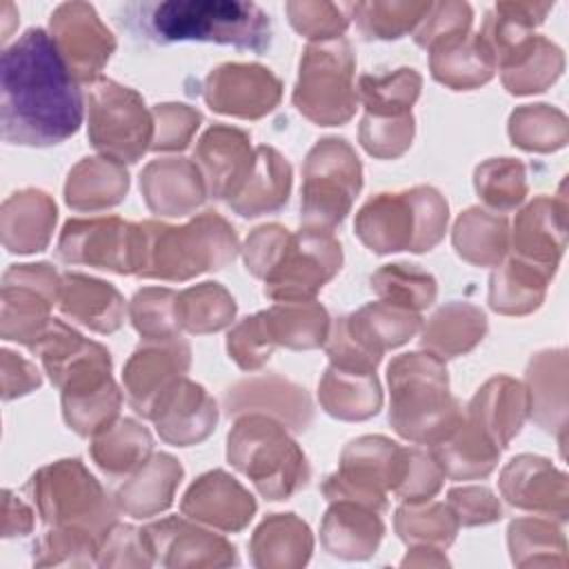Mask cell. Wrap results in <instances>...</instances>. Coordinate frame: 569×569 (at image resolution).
I'll return each mask as SVG.
<instances>
[{
  "label": "cell",
  "instance_id": "51",
  "mask_svg": "<svg viewBox=\"0 0 569 569\" xmlns=\"http://www.w3.org/2000/svg\"><path fill=\"white\" fill-rule=\"evenodd\" d=\"M442 478H445V471L431 451L407 449V460H405L402 478L396 487V493L413 502L427 500L440 489Z\"/></svg>",
  "mask_w": 569,
  "mask_h": 569
},
{
  "label": "cell",
  "instance_id": "33",
  "mask_svg": "<svg viewBox=\"0 0 569 569\" xmlns=\"http://www.w3.org/2000/svg\"><path fill=\"white\" fill-rule=\"evenodd\" d=\"M276 345L289 349H313L327 340L329 316L318 302H284L262 311Z\"/></svg>",
  "mask_w": 569,
  "mask_h": 569
},
{
  "label": "cell",
  "instance_id": "12",
  "mask_svg": "<svg viewBox=\"0 0 569 569\" xmlns=\"http://www.w3.org/2000/svg\"><path fill=\"white\" fill-rule=\"evenodd\" d=\"M142 224L120 218L69 220L58 240V258L116 273H138L142 264Z\"/></svg>",
  "mask_w": 569,
  "mask_h": 569
},
{
  "label": "cell",
  "instance_id": "27",
  "mask_svg": "<svg viewBox=\"0 0 569 569\" xmlns=\"http://www.w3.org/2000/svg\"><path fill=\"white\" fill-rule=\"evenodd\" d=\"M291 167L271 147L256 149L253 171L242 191L229 202L233 211L244 218H256L269 211H278L289 200Z\"/></svg>",
  "mask_w": 569,
  "mask_h": 569
},
{
  "label": "cell",
  "instance_id": "10",
  "mask_svg": "<svg viewBox=\"0 0 569 569\" xmlns=\"http://www.w3.org/2000/svg\"><path fill=\"white\" fill-rule=\"evenodd\" d=\"M27 491L49 525H82L96 531H109L113 525V507L80 460H60L40 469Z\"/></svg>",
  "mask_w": 569,
  "mask_h": 569
},
{
  "label": "cell",
  "instance_id": "16",
  "mask_svg": "<svg viewBox=\"0 0 569 569\" xmlns=\"http://www.w3.org/2000/svg\"><path fill=\"white\" fill-rule=\"evenodd\" d=\"M193 160L200 169L207 193L216 200L231 202L253 171L256 151L251 153L249 136L244 131L211 127L200 138Z\"/></svg>",
  "mask_w": 569,
  "mask_h": 569
},
{
  "label": "cell",
  "instance_id": "42",
  "mask_svg": "<svg viewBox=\"0 0 569 569\" xmlns=\"http://www.w3.org/2000/svg\"><path fill=\"white\" fill-rule=\"evenodd\" d=\"M420 84L416 69L402 67L387 76H362L358 80V98L371 116H405L416 102Z\"/></svg>",
  "mask_w": 569,
  "mask_h": 569
},
{
  "label": "cell",
  "instance_id": "2",
  "mask_svg": "<svg viewBox=\"0 0 569 569\" xmlns=\"http://www.w3.org/2000/svg\"><path fill=\"white\" fill-rule=\"evenodd\" d=\"M127 24L144 40L171 44L182 40L233 44L253 53L271 47V20L253 2L238 0H169L133 4ZM122 20V22H124Z\"/></svg>",
  "mask_w": 569,
  "mask_h": 569
},
{
  "label": "cell",
  "instance_id": "3",
  "mask_svg": "<svg viewBox=\"0 0 569 569\" xmlns=\"http://www.w3.org/2000/svg\"><path fill=\"white\" fill-rule=\"evenodd\" d=\"M391 389L389 422L418 445H438L460 422V405L449 396L442 358L433 353H402L387 369Z\"/></svg>",
  "mask_w": 569,
  "mask_h": 569
},
{
  "label": "cell",
  "instance_id": "29",
  "mask_svg": "<svg viewBox=\"0 0 569 569\" xmlns=\"http://www.w3.org/2000/svg\"><path fill=\"white\" fill-rule=\"evenodd\" d=\"M320 402L327 413L342 420H365L378 413L382 396L376 373L331 365L320 382Z\"/></svg>",
  "mask_w": 569,
  "mask_h": 569
},
{
  "label": "cell",
  "instance_id": "14",
  "mask_svg": "<svg viewBox=\"0 0 569 569\" xmlns=\"http://www.w3.org/2000/svg\"><path fill=\"white\" fill-rule=\"evenodd\" d=\"M49 29L71 76L80 82H96L116 49V38L96 9L87 2H64L51 13Z\"/></svg>",
  "mask_w": 569,
  "mask_h": 569
},
{
  "label": "cell",
  "instance_id": "47",
  "mask_svg": "<svg viewBox=\"0 0 569 569\" xmlns=\"http://www.w3.org/2000/svg\"><path fill=\"white\" fill-rule=\"evenodd\" d=\"M284 9L293 29L313 42L342 38L349 27L345 7L333 2H287Z\"/></svg>",
  "mask_w": 569,
  "mask_h": 569
},
{
  "label": "cell",
  "instance_id": "8",
  "mask_svg": "<svg viewBox=\"0 0 569 569\" xmlns=\"http://www.w3.org/2000/svg\"><path fill=\"white\" fill-rule=\"evenodd\" d=\"M362 187V169L342 138L320 140L305 160L300 220L305 229L331 231L349 213Z\"/></svg>",
  "mask_w": 569,
  "mask_h": 569
},
{
  "label": "cell",
  "instance_id": "25",
  "mask_svg": "<svg viewBox=\"0 0 569 569\" xmlns=\"http://www.w3.org/2000/svg\"><path fill=\"white\" fill-rule=\"evenodd\" d=\"M431 73L451 89H473L491 80L496 60L480 33L447 40L431 51Z\"/></svg>",
  "mask_w": 569,
  "mask_h": 569
},
{
  "label": "cell",
  "instance_id": "26",
  "mask_svg": "<svg viewBox=\"0 0 569 569\" xmlns=\"http://www.w3.org/2000/svg\"><path fill=\"white\" fill-rule=\"evenodd\" d=\"M56 222V204L42 191L13 193L2 207L4 247L18 253L42 251Z\"/></svg>",
  "mask_w": 569,
  "mask_h": 569
},
{
  "label": "cell",
  "instance_id": "41",
  "mask_svg": "<svg viewBox=\"0 0 569 569\" xmlns=\"http://www.w3.org/2000/svg\"><path fill=\"white\" fill-rule=\"evenodd\" d=\"M120 400V391L111 378L84 391H62L64 420L80 436H98L111 427Z\"/></svg>",
  "mask_w": 569,
  "mask_h": 569
},
{
  "label": "cell",
  "instance_id": "7",
  "mask_svg": "<svg viewBox=\"0 0 569 569\" xmlns=\"http://www.w3.org/2000/svg\"><path fill=\"white\" fill-rule=\"evenodd\" d=\"M353 51L345 38L311 42L300 58L293 104L316 124L347 122L358 102L353 89Z\"/></svg>",
  "mask_w": 569,
  "mask_h": 569
},
{
  "label": "cell",
  "instance_id": "24",
  "mask_svg": "<svg viewBox=\"0 0 569 569\" xmlns=\"http://www.w3.org/2000/svg\"><path fill=\"white\" fill-rule=\"evenodd\" d=\"M471 422L478 425L498 447L520 431L529 409L527 391L511 378H493L471 400Z\"/></svg>",
  "mask_w": 569,
  "mask_h": 569
},
{
  "label": "cell",
  "instance_id": "28",
  "mask_svg": "<svg viewBox=\"0 0 569 569\" xmlns=\"http://www.w3.org/2000/svg\"><path fill=\"white\" fill-rule=\"evenodd\" d=\"M431 453L436 456L445 476L465 480L487 476L496 467L500 449L478 425L471 420L465 425L462 420L445 440L431 447Z\"/></svg>",
  "mask_w": 569,
  "mask_h": 569
},
{
  "label": "cell",
  "instance_id": "19",
  "mask_svg": "<svg viewBox=\"0 0 569 569\" xmlns=\"http://www.w3.org/2000/svg\"><path fill=\"white\" fill-rule=\"evenodd\" d=\"M565 249V207L551 198H538L513 222V258L545 276H553Z\"/></svg>",
  "mask_w": 569,
  "mask_h": 569
},
{
  "label": "cell",
  "instance_id": "40",
  "mask_svg": "<svg viewBox=\"0 0 569 569\" xmlns=\"http://www.w3.org/2000/svg\"><path fill=\"white\" fill-rule=\"evenodd\" d=\"M502 71V84L511 93L545 91L562 71V51L547 38L536 36L531 44Z\"/></svg>",
  "mask_w": 569,
  "mask_h": 569
},
{
  "label": "cell",
  "instance_id": "6",
  "mask_svg": "<svg viewBox=\"0 0 569 569\" xmlns=\"http://www.w3.org/2000/svg\"><path fill=\"white\" fill-rule=\"evenodd\" d=\"M227 458L269 500L289 498L309 480V465L300 447L280 422L262 413L244 416L233 425Z\"/></svg>",
  "mask_w": 569,
  "mask_h": 569
},
{
  "label": "cell",
  "instance_id": "38",
  "mask_svg": "<svg viewBox=\"0 0 569 569\" xmlns=\"http://www.w3.org/2000/svg\"><path fill=\"white\" fill-rule=\"evenodd\" d=\"M502 493L518 507H551L545 498L553 489H565V476L558 473L547 460L533 456H520L509 462L502 473Z\"/></svg>",
  "mask_w": 569,
  "mask_h": 569
},
{
  "label": "cell",
  "instance_id": "20",
  "mask_svg": "<svg viewBox=\"0 0 569 569\" xmlns=\"http://www.w3.org/2000/svg\"><path fill=\"white\" fill-rule=\"evenodd\" d=\"M142 196L156 213L184 216L204 200V180L196 162L184 158L153 160L140 176Z\"/></svg>",
  "mask_w": 569,
  "mask_h": 569
},
{
  "label": "cell",
  "instance_id": "17",
  "mask_svg": "<svg viewBox=\"0 0 569 569\" xmlns=\"http://www.w3.org/2000/svg\"><path fill=\"white\" fill-rule=\"evenodd\" d=\"M189 369V347L180 338L147 340L124 367V387L131 407L149 418L153 402Z\"/></svg>",
  "mask_w": 569,
  "mask_h": 569
},
{
  "label": "cell",
  "instance_id": "18",
  "mask_svg": "<svg viewBox=\"0 0 569 569\" xmlns=\"http://www.w3.org/2000/svg\"><path fill=\"white\" fill-rule=\"evenodd\" d=\"M216 402L207 391L184 378L162 391L149 413L160 438L180 447L204 440L216 425Z\"/></svg>",
  "mask_w": 569,
  "mask_h": 569
},
{
  "label": "cell",
  "instance_id": "15",
  "mask_svg": "<svg viewBox=\"0 0 569 569\" xmlns=\"http://www.w3.org/2000/svg\"><path fill=\"white\" fill-rule=\"evenodd\" d=\"M204 100L218 113L262 118L276 109L280 100V82L260 64L229 62L207 76Z\"/></svg>",
  "mask_w": 569,
  "mask_h": 569
},
{
  "label": "cell",
  "instance_id": "45",
  "mask_svg": "<svg viewBox=\"0 0 569 569\" xmlns=\"http://www.w3.org/2000/svg\"><path fill=\"white\" fill-rule=\"evenodd\" d=\"M476 191L498 211L518 207L527 193L522 162L513 158H493L482 162L476 169Z\"/></svg>",
  "mask_w": 569,
  "mask_h": 569
},
{
  "label": "cell",
  "instance_id": "44",
  "mask_svg": "<svg viewBox=\"0 0 569 569\" xmlns=\"http://www.w3.org/2000/svg\"><path fill=\"white\" fill-rule=\"evenodd\" d=\"M509 133L513 144L529 151H549L565 144V116L547 104H527L511 113Z\"/></svg>",
  "mask_w": 569,
  "mask_h": 569
},
{
  "label": "cell",
  "instance_id": "23",
  "mask_svg": "<svg viewBox=\"0 0 569 569\" xmlns=\"http://www.w3.org/2000/svg\"><path fill=\"white\" fill-rule=\"evenodd\" d=\"M60 309L67 318L109 333L122 325L124 300L109 282L67 273L60 280Z\"/></svg>",
  "mask_w": 569,
  "mask_h": 569
},
{
  "label": "cell",
  "instance_id": "32",
  "mask_svg": "<svg viewBox=\"0 0 569 569\" xmlns=\"http://www.w3.org/2000/svg\"><path fill=\"white\" fill-rule=\"evenodd\" d=\"M180 478L182 467L171 456L158 453L142 465L138 476L122 485V489L118 491V500L122 509H127L136 518H142L147 513L169 507Z\"/></svg>",
  "mask_w": 569,
  "mask_h": 569
},
{
  "label": "cell",
  "instance_id": "39",
  "mask_svg": "<svg viewBox=\"0 0 569 569\" xmlns=\"http://www.w3.org/2000/svg\"><path fill=\"white\" fill-rule=\"evenodd\" d=\"M236 313L233 298L216 282H204L176 293V320L180 329L207 333L222 329Z\"/></svg>",
  "mask_w": 569,
  "mask_h": 569
},
{
  "label": "cell",
  "instance_id": "34",
  "mask_svg": "<svg viewBox=\"0 0 569 569\" xmlns=\"http://www.w3.org/2000/svg\"><path fill=\"white\" fill-rule=\"evenodd\" d=\"M547 282L549 276L511 258L491 276L489 305L500 313H529L542 302Z\"/></svg>",
  "mask_w": 569,
  "mask_h": 569
},
{
  "label": "cell",
  "instance_id": "13",
  "mask_svg": "<svg viewBox=\"0 0 569 569\" xmlns=\"http://www.w3.org/2000/svg\"><path fill=\"white\" fill-rule=\"evenodd\" d=\"M60 291L47 264H13L2 280V338L33 347L51 325L49 309Z\"/></svg>",
  "mask_w": 569,
  "mask_h": 569
},
{
  "label": "cell",
  "instance_id": "35",
  "mask_svg": "<svg viewBox=\"0 0 569 569\" xmlns=\"http://www.w3.org/2000/svg\"><path fill=\"white\" fill-rule=\"evenodd\" d=\"M453 244L473 264H496L507 251V222L482 209H467L456 222Z\"/></svg>",
  "mask_w": 569,
  "mask_h": 569
},
{
  "label": "cell",
  "instance_id": "50",
  "mask_svg": "<svg viewBox=\"0 0 569 569\" xmlns=\"http://www.w3.org/2000/svg\"><path fill=\"white\" fill-rule=\"evenodd\" d=\"M273 347H276V342L267 329L262 313H256V316L238 322L236 329L229 331V338H227L229 356L247 371L262 367L269 360Z\"/></svg>",
  "mask_w": 569,
  "mask_h": 569
},
{
  "label": "cell",
  "instance_id": "37",
  "mask_svg": "<svg viewBox=\"0 0 569 569\" xmlns=\"http://www.w3.org/2000/svg\"><path fill=\"white\" fill-rule=\"evenodd\" d=\"M151 451V436L133 420H118L98 433L91 456L107 473H129L144 465Z\"/></svg>",
  "mask_w": 569,
  "mask_h": 569
},
{
  "label": "cell",
  "instance_id": "31",
  "mask_svg": "<svg viewBox=\"0 0 569 569\" xmlns=\"http://www.w3.org/2000/svg\"><path fill=\"white\" fill-rule=\"evenodd\" d=\"M485 329L487 318L478 307L451 302L427 322L422 331V347L438 358H453L482 340Z\"/></svg>",
  "mask_w": 569,
  "mask_h": 569
},
{
  "label": "cell",
  "instance_id": "52",
  "mask_svg": "<svg viewBox=\"0 0 569 569\" xmlns=\"http://www.w3.org/2000/svg\"><path fill=\"white\" fill-rule=\"evenodd\" d=\"M156 116V136L151 149L171 151L184 149L200 124V113L189 109L187 104H158L153 109Z\"/></svg>",
  "mask_w": 569,
  "mask_h": 569
},
{
  "label": "cell",
  "instance_id": "54",
  "mask_svg": "<svg viewBox=\"0 0 569 569\" xmlns=\"http://www.w3.org/2000/svg\"><path fill=\"white\" fill-rule=\"evenodd\" d=\"M449 502L458 509V516L465 525L491 522V520L500 518V505L496 502L491 491L482 489V487L451 489Z\"/></svg>",
  "mask_w": 569,
  "mask_h": 569
},
{
  "label": "cell",
  "instance_id": "48",
  "mask_svg": "<svg viewBox=\"0 0 569 569\" xmlns=\"http://www.w3.org/2000/svg\"><path fill=\"white\" fill-rule=\"evenodd\" d=\"M413 136V118L405 116H371L367 113L360 124L362 147L378 158H396L409 144Z\"/></svg>",
  "mask_w": 569,
  "mask_h": 569
},
{
  "label": "cell",
  "instance_id": "21",
  "mask_svg": "<svg viewBox=\"0 0 569 569\" xmlns=\"http://www.w3.org/2000/svg\"><path fill=\"white\" fill-rule=\"evenodd\" d=\"M224 409L229 416H238L242 411H271L282 418L293 431H305L311 422V402L305 389L278 376L238 382L227 391Z\"/></svg>",
  "mask_w": 569,
  "mask_h": 569
},
{
  "label": "cell",
  "instance_id": "36",
  "mask_svg": "<svg viewBox=\"0 0 569 569\" xmlns=\"http://www.w3.org/2000/svg\"><path fill=\"white\" fill-rule=\"evenodd\" d=\"M433 2H349L345 11L356 20L362 38L393 40L422 22Z\"/></svg>",
  "mask_w": 569,
  "mask_h": 569
},
{
  "label": "cell",
  "instance_id": "49",
  "mask_svg": "<svg viewBox=\"0 0 569 569\" xmlns=\"http://www.w3.org/2000/svg\"><path fill=\"white\" fill-rule=\"evenodd\" d=\"M471 7L467 2H433L416 29V44L431 51L433 47L467 36L471 27Z\"/></svg>",
  "mask_w": 569,
  "mask_h": 569
},
{
  "label": "cell",
  "instance_id": "22",
  "mask_svg": "<svg viewBox=\"0 0 569 569\" xmlns=\"http://www.w3.org/2000/svg\"><path fill=\"white\" fill-rule=\"evenodd\" d=\"M182 511L224 529H240L256 511L253 498L224 471H211L191 485Z\"/></svg>",
  "mask_w": 569,
  "mask_h": 569
},
{
  "label": "cell",
  "instance_id": "30",
  "mask_svg": "<svg viewBox=\"0 0 569 569\" xmlns=\"http://www.w3.org/2000/svg\"><path fill=\"white\" fill-rule=\"evenodd\" d=\"M129 187V176L109 158H84L64 187V200L73 209H102L118 204Z\"/></svg>",
  "mask_w": 569,
  "mask_h": 569
},
{
  "label": "cell",
  "instance_id": "43",
  "mask_svg": "<svg viewBox=\"0 0 569 569\" xmlns=\"http://www.w3.org/2000/svg\"><path fill=\"white\" fill-rule=\"evenodd\" d=\"M373 291L396 307L418 311L433 302L436 280L413 264H385L371 276Z\"/></svg>",
  "mask_w": 569,
  "mask_h": 569
},
{
  "label": "cell",
  "instance_id": "1",
  "mask_svg": "<svg viewBox=\"0 0 569 569\" xmlns=\"http://www.w3.org/2000/svg\"><path fill=\"white\" fill-rule=\"evenodd\" d=\"M0 118L2 138L27 147L60 144L80 129L78 80L44 29H27L2 51Z\"/></svg>",
  "mask_w": 569,
  "mask_h": 569
},
{
  "label": "cell",
  "instance_id": "46",
  "mask_svg": "<svg viewBox=\"0 0 569 569\" xmlns=\"http://www.w3.org/2000/svg\"><path fill=\"white\" fill-rule=\"evenodd\" d=\"M131 322L147 340L180 338L176 293L171 289H142L131 300Z\"/></svg>",
  "mask_w": 569,
  "mask_h": 569
},
{
  "label": "cell",
  "instance_id": "4",
  "mask_svg": "<svg viewBox=\"0 0 569 569\" xmlns=\"http://www.w3.org/2000/svg\"><path fill=\"white\" fill-rule=\"evenodd\" d=\"M144 249L138 276L187 280L209 269H222L236 258L233 227L207 211L184 227L142 222Z\"/></svg>",
  "mask_w": 569,
  "mask_h": 569
},
{
  "label": "cell",
  "instance_id": "53",
  "mask_svg": "<svg viewBox=\"0 0 569 569\" xmlns=\"http://www.w3.org/2000/svg\"><path fill=\"white\" fill-rule=\"evenodd\" d=\"M291 233L280 224L258 227L244 244V264L256 278H267V273L280 260Z\"/></svg>",
  "mask_w": 569,
  "mask_h": 569
},
{
  "label": "cell",
  "instance_id": "9",
  "mask_svg": "<svg viewBox=\"0 0 569 569\" xmlns=\"http://www.w3.org/2000/svg\"><path fill=\"white\" fill-rule=\"evenodd\" d=\"M89 140L113 162H136L153 142V122L142 98L109 78L91 82Z\"/></svg>",
  "mask_w": 569,
  "mask_h": 569
},
{
  "label": "cell",
  "instance_id": "11",
  "mask_svg": "<svg viewBox=\"0 0 569 569\" xmlns=\"http://www.w3.org/2000/svg\"><path fill=\"white\" fill-rule=\"evenodd\" d=\"M340 264V242L331 231L305 229L289 238L280 260L267 273L264 296L280 302H309Z\"/></svg>",
  "mask_w": 569,
  "mask_h": 569
},
{
  "label": "cell",
  "instance_id": "5",
  "mask_svg": "<svg viewBox=\"0 0 569 569\" xmlns=\"http://www.w3.org/2000/svg\"><path fill=\"white\" fill-rule=\"evenodd\" d=\"M447 227V202L431 187L378 193L356 216L358 238L376 253L429 251Z\"/></svg>",
  "mask_w": 569,
  "mask_h": 569
}]
</instances>
